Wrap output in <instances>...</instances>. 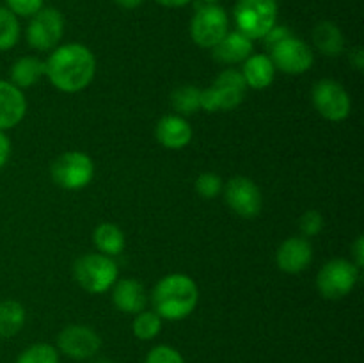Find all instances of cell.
<instances>
[{
  "label": "cell",
  "mask_w": 364,
  "mask_h": 363,
  "mask_svg": "<svg viewBox=\"0 0 364 363\" xmlns=\"http://www.w3.org/2000/svg\"><path fill=\"white\" fill-rule=\"evenodd\" d=\"M96 75V57L82 43H66L52 50L45 60V77L63 93H80Z\"/></svg>",
  "instance_id": "obj_1"
},
{
  "label": "cell",
  "mask_w": 364,
  "mask_h": 363,
  "mask_svg": "<svg viewBox=\"0 0 364 363\" xmlns=\"http://www.w3.org/2000/svg\"><path fill=\"white\" fill-rule=\"evenodd\" d=\"M153 310L166 320H183L199 302L198 283L188 274L173 273L160 278L151 294Z\"/></svg>",
  "instance_id": "obj_2"
},
{
  "label": "cell",
  "mask_w": 364,
  "mask_h": 363,
  "mask_svg": "<svg viewBox=\"0 0 364 363\" xmlns=\"http://www.w3.org/2000/svg\"><path fill=\"white\" fill-rule=\"evenodd\" d=\"M73 278L89 294H105L119 280V267L112 256L87 253L75 260Z\"/></svg>",
  "instance_id": "obj_3"
},
{
  "label": "cell",
  "mask_w": 364,
  "mask_h": 363,
  "mask_svg": "<svg viewBox=\"0 0 364 363\" xmlns=\"http://www.w3.org/2000/svg\"><path fill=\"white\" fill-rule=\"evenodd\" d=\"M247 84L235 68H226L215 77L210 88L201 89V110L205 112H228L244 102Z\"/></svg>",
  "instance_id": "obj_4"
},
{
  "label": "cell",
  "mask_w": 364,
  "mask_h": 363,
  "mask_svg": "<svg viewBox=\"0 0 364 363\" xmlns=\"http://www.w3.org/2000/svg\"><path fill=\"white\" fill-rule=\"evenodd\" d=\"M50 174L55 185L64 191H80L95 178V160L84 152L70 149L57 157L50 166Z\"/></svg>",
  "instance_id": "obj_5"
},
{
  "label": "cell",
  "mask_w": 364,
  "mask_h": 363,
  "mask_svg": "<svg viewBox=\"0 0 364 363\" xmlns=\"http://www.w3.org/2000/svg\"><path fill=\"white\" fill-rule=\"evenodd\" d=\"M237 31L249 39H263L277 23L276 0H238L233 11Z\"/></svg>",
  "instance_id": "obj_6"
},
{
  "label": "cell",
  "mask_w": 364,
  "mask_h": 363,
  "mask_svg": "<svg viewBox=\"0 0 364 363\" xmlns=\"http://www.w3.org/2000/svg\"><path fill=\"white\" fill-rule=\"evenodd\" d=\"M359 270L352 260L333 258L316 274V288L320 295L329 301L343 299L354 290L359 280Z\"/></svg>",
  "instance_id": "obj_7"
},
{
  "label": "cell",
  "mask_w": 364,
  "mask_h": 363,
  "mask_svg": "<svg viewBox=\"0 0 364 363\" xmlns=\"http://www.w3.org/2000/svg\"><path fill=\"white\" fill-rule=\"evenodd\" d=\"M191 38L201 48H213L230 31V18L224 7L205 4L191 20Z\"/></svg>",
  "instance_id": "obj_8"
},
{
  "label": "cell",
  "mask_w": 364,
  "mask_h": 363,
  "mask_svg": "<svg viewBox=\"0 0 364 363\" xmlns=\"http://www.w3.org/2000/svg\"><path fill=\"white\" fill-rule=\"evenodd\" d=\"M311 100L316 112L327 121L340 123L350 116L352 100L347 89L334 78H322L311 89Z\"/></svg>",
  "instance_id": "obj_9"
},
{
  "label": "cell",
  "mask_w": 364,
  "mask_h": 363,
  "mask_svg": "<svg viewBox=\"0 0 364 363\" xmlns=\"http://www.w3.org/2000/svg\"><path fill=\"white\" fill-rule=\"evenodd\" d=\"M27 43L38 52H52L64 36V16L55 7H43L27 25Z\"/></svg>",
  "instance_id": "obj_10"
},
{
  "label": "cell",
  "mask_w": 364,
  "mask_h": 363,
  "mask_svg": "<svg viewBox=\"0 0 364 363\" xmlns=\"http://www.w3.org/2000/svg\"><path fill=\"white\" fill-rule=\"evenodd\" d=\"M269 57L272 59L276 71L287 75H302L311 70L315 64V53L311 46L294 34L270 48Z\"/></svg>",
  "instance_id": "obj_11"
},
{
  "label": "cell",
  "mask_w": 364,
  "mask_h": 363,
  "mask_svg": "<svg viewBox=\"0 0 364 363\" xmlns=\"http://www.w3.org/2000/svg\"><path fill=\"white\" fill-rule=\"evenodd\" d=\"M102 349V337L84 324H70L57 337V351L75 362L95 358Z\"/></svg>",
  "instance_id": "obj_12"
},
{
  "label": "cell",
  "mask_w": 364,
  "mask_h": 363,
  "mask_svg": "<svg viewBox=\"0 0 364 363\" xmlns=\"http://www.w3.org/2000/svg\"><path fill=\"white\" fill-rule=\"evenodd\" d=\"M224 199L237 216L252 219L263 209V196L255 180L247 177H233L224 185Z\"/></svg>",
  "instance_id": "obj_13"
},
{
  "label": "cell",
  "mask_w": 364,
  "mask_h": 363,
  "mask_svg": "<svg viewBox=\"0 0 364 363\" xmlns=\"http://www.w3.org/2000/svg\"><path fill=\"white\" fill-rule=\"evenodd\" d=\"M313 262V246L306 237H288L277 248L276 263L287 274H299Z\"/></svg>",
  "instance_id": "obj_14"
},
{
  "label": "cell",
  "mask_w": 364,
  "mask_h": 363,
  "mask_svg": "<svg viewBox=\"0 0 364 363\" xmlns=\"http://www.w3.org/2000/svg\"><path fill=\"white\" fill-rule=\"evenodd\" d=\"M112 302L119 312L137 315L148 308L149 295L144 285L135 278H121L112 285Z\"/></svg>",
  "instance_id": "obj_15"
},
{
  "label": "cell",
  "mask_w": 364,
  "mask_h": 363,
  "mask_svg": "<svg viewBox=\"0 0 364 363\" xmlns=\"http://www.w3.org/2000/svg\"><path fill=\"white\" fill-rule=\"evenodd\" d=\"M155 137L164 148L183 149L191 144L194 130H192L187 117L178 116V114H167V116L160 117L159 123H156Z\"/></svg>",
  "instance_id": "obj_16"
},
{
  "label": "cell",
  "mask_w": 364,
  "mask_h": 363,
  "mask_svg": "<svg viewBox=\"0 0 364 363\" xmlns=\"http://www.w3.org/2000/svg\"><path fill=\"white\" fill-rule=\"evenodd\" d=\"M27 98L23 91L7 80H0V130L6 132L23 121Z\"/></svg>",
  "instance_id": "obj_17"
},
{
  "label": "cell",
  "mask_w": 364,
  "mask_h": 363,
  "mask_svg": "<svg viewBox=\"0 0 364 363\" xmlns=\"http://www.w3.org/2000/svg\"><path fill=\"white\" fill-rule=\"evenodd\" d=\"M213 59L220 64H233L244 63L255 50L252 39L247 36L242 34L240 31H228V34L213 46Z\"/></svg>",
  "instance_id": "obj_18"
},
{
  "label": "cell",
  "mask_w": 364,
  "mask_h": 363,
  "mask_svg": "<svg viewBox=\"0 0 364 363\" xmlns=\"http://www.w3.org/2000/svg\"><path fill=\"white\" fill-rule=\"evenodd\" d=\"M240 73L247 88L262 91V89L272 85L274 78H276V66L267 53H251L244 60Z\"/></svg>",
  "instance_id": "obj_19"
},
{
  "label": "cell",
  "mask_w": 364,
  "mask_h": 363,
  "mask_svg": "<svg viewBox=\"0 0 364 363\" xmlns=\"http://www.w3.org/2000/svg\"><path fill=\"white\" fill-rule=\"evenodd\" d=\"M313 43L327 57H338L345 52V36L334 21L323 20L316 23L313 28Z\"/></svg>",
  "instance_id": "obj_20"
},
{
  "label": "cell",
  "mask_w": 364,
  "mask_h": 363,
  "mask_svg": "<svg viewBox=\"0 0 364 363\" xmlns=\"http://www.w3.org/2000/svg\"><path fill=\"white\" fill-rule=\"evenodd\" d=\"M45 77V60L34 56L20 57L11 66V84L23 89L32 88Z\"/></svg>",
  "instance_id": "obj_21"
},
{
  "label": "cell",
  "mask_w": 364,
  "mask_h": 363,
  "mask_svg": "<svg viewBox=\"0 0 364 363\" xmlns=\"http://www.w3.org/2000/svg\"><path fill=\"white\" fill-rule=\"evenodd\" d=\"M92 242H95L98 253L112 256V258L123 253L124 246H127L123 230L114 223H100L92 231Z\"/></svg>",
  "instance_id": "obj_22"
},
{
  "label": "cell",
  "mask_w": 364,
  "mask_h": 363,
  "mask_svg": "<svg viewBox=\"0 0 364 363\" xmlns=\"http://www.w3.org/2000/svg\"><path fill=\"white\" fill-rule=\"evenodd\" d=\"M27 313L21 302L6 299L0 302V338H11L20 333L25 326Z\"/></svg>",
  "instance_id": "obj_23"
},
{
  "label": "cell",
  "mask_w": 364,
  "mask_h": 363,
  "mask_svg": "<svg viewBox=\"0 0 364 363\" xmlns=\"http://www.w3.org/2000/svg\"><path fill=\"white\" fill-rule=\"evenodd\" d=\"M171 105L178 116H192L201 110V88L198 85H180L171 95Z\"/></svg>",
  "instance_id": "obj_24"
},
{
  "label": "cell",
  "mask_w": 364,
  "mask_h": 363,
  "mask_svg": "<svg viewBox=\"0 0 364 363\" xmlns=\"http://www.w3.org/2000/svg\"><path fill=\"white\" fill-rule=\"evenodd\" d=\"M164 319L155 312V310H142L137 315H134V322H132V331L135 337L142 342H149L156 338L162 331Z\"/></svg>",
  "instance_id": "obj_25"
},
{
  "label": "cell",
  "mask_w": 364,
  "mask_h": 363,
  "mask_svg": "<svg viewBox=\"0 0 364 363\" xmlns=\"http://www.w3.org/2000/svg\"><path fill=\"white\" fill-rule=\"evenodd\" d=\"M21 27L18 16H14L6 6H0V52L14 48L20 41Z\"/></svg>",
  "instance_id": "obj_26"
},
{
  "label": "cell",
  "mask_w": 364,
  "mask_h": 363,
  "mask_svg": "<svg viewBox=\"0 0 364 363\" xmlns=\"http://www.w3.org/2000/svg\"><path fill=\"white\" fill-rule=\"evenodd\" d=\"M59 358L60 354L55 345L39 342V344H32L25 351H21L16 358V363H59Z\"/></svg>",
  "instance_id": "obj_27"
},
{
  "label": "cell",
  "mask_w": 364,
  "mask_h": 363,
  "mask_svg": "<svg viewBox=\"0 0 364 363\" xmlns=\"http://www.w3.org/2000/svg\"><path fill=\"white\" fill-rule=\"evenodd\" d=\"M223 178L212 171H205L196 180V191L203 199H215L223 192Z\"/></svg>",
  "instance_id": "obj_28"
},
{
  "label": "cell",
  "mask_w": 364,
  "mask_h": 363,
  "mask_svg": "<svg viewBox=\"0 0 364 363\" xmlns=\"http://www.w3.org/2000/svg\"><path fill=\"white\" fill-rule=\"evenodd\" d=\"M144 363H185L183 354L173 345H155L151 351L146 354Z\"/></svg>",
  "instance_id": "obj_29"
},
{
  "label": "cell",
  "mask_w": 364,
  "mask_h": 363,
  "mask_svg": "<svg viewBox=\"0 0 364 363\" xmlns=\"http://www.w3.org/2000/svg\"><path fill=\"white\" fill-rule=\"evenodd\" d=\"M299 228H301L302 237H316L323 230V217L318 210H306L299 219Z\"/></svg>",
  "instance_id": "obj_30"
},
{
  "label": "cell",
  "mask_w": 364,
  "mask_h": 363,
  "mask_svg": "<svg viewBox=\"0 0 364 363\" xmlns=\"http://www.w3.org/2000/svg\"><path fill=\"white\" fill-rule=\"evenodd\" d=\"M6 7L18 18H32L45 7V0H4Z\"/></svg>",
  "instance_id": "obj_31"
},
{
  "label": "cell",
  "mask_w": 364,
  "mask_h": 363,
  "mask_svg": "<svg viewBox=\"0 0 364 363\" xmlns=\"http://www.w3.org/2000/svg\"><path fill=\"white\" fill-rule=\"evenodd\" d=\"M291 34H294V32H291L290 28L284 27V25H277V23H276L272 28H270L269 32H267L265 38H263V41H265L267 50L274 48V46L277 45V43L283 41L284 38H288V36H291Z\"/></svg>",
  "instance_id": "obj_32"
},
{
  "label": "cell",
  "mask_w": 364,
  "mask_h": 363,
  "mask_svg": "<svg viewBox=\"0 0 364 363\" xmlns=\"http://www.w3.org/2000/svg\"><path fill=\"white\" fill-rule=\"evenodd\" d=\"M352 262L355 263V267H358V269H363V265H364V238H363V235H359V237L355 238L354 244H352Z\"/></svg>",
  "instance_id": "obj_33"
},
{
  "label": "cell",
  "mask_w": 364,
  "mask_h": 363,
  "mask_svg": "<svg viewBox=\"0 0 364 363\" xmlns=\"http://www.w3.org/2000/svg\"><path fill=\"white\" fill-rule=\"evenodd\" d=\"M11 157V141L6 135V132L0 130V169L7 164Z\"/></svg>",
  "instance_id": "obj_34"
},
{
  "label": "cell",
  "mask_w": 364,
  "mask_h": 363,
  "mask_svg": "<svg viewBox=\"0 0 364 363\" xmlns=\"http://www.w3.org/2000/svg\"><path fill=\"white\" fill-rule=\"evenodd\" d=\"M348 60H350V64L355 68V70L363 71V68H364V50L361 48V46H355V48L350 50V53H348Z\"/></svg>",
  "instance_id": "obj_35"
},
{
  "label": "cell",
  "mask_w": 364,
  "mask_h": 363,
  "mask_svg": "<svg viewBox=\"0 0 364 363\" xmlns=\"http://www.w3.org/2000/svg\"><path fill=\"white\" fill-rule=\"evenodd\" d=\"M159 6L169 7V9H178V7H185L192 2V0H155Z\"/></svg>",
  "instance_id": "obj_36"
},
{
  "label": "cell",
  "mask_w": 364,
  "mask_h": 363,
  "mask_svg": "<svg viewBox=\"0 0 364 363\" xmlns=\"http://www.w3.org/2000/svg\"><path fill=\"white\" fill-rule=\"evenodd\" d=\"M142 2H144V0H116L117 6H119L121 9H127V11L137 9V7L142 6Z\"/></svg>",
  "instance_id": "obj_37"
},
{
  "label": "cell",
  "mask_w": 364,
  "mask_h": 363,
  "mask_svg": "<svg viewBox=\"0 0 364 363\" xmlns=\"http://www.w3.org/2000/svg\"><path fill=\"white\" fill-rule=\"evenodd\" d=\"M95 363H114L112 359H109V358H100V359H96Z\"/></svg>",
  "instance_id": "obj_38"
},
{
  "label": "cell",
  "mask_w": 364,
  "mask_h": 363,
  "mask_svg": "<svg viewBox=\"0 0 364 363\" xmlns=\"http://www.w3.org/2000/svg\"><path fill=\"white\" fill-rule=\"evenodd\" d=\"M203 2H205V4H217V2H220V0H203Z\"/></svg>",
  "instance_id": "obj_39"
}]
</instances>
